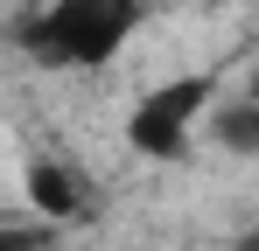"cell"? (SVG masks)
<instances>
[{
	"mask_svg": "<svg viewBox=\"0 0 259 251\" xmlns=\"http://www.w3.org/2000/svg\"><path fill=\"white\" fill-rule=\"evenodd\" d=\"M140 14H147L140 0H49L42 21L21 28V42H28L35 56H49V63L98 70V63H112V56L133 42Z\"/></svg>",
	"mask_w": 259,
	"mask_h": 251,
	"instance_id": "1",
	"label": "cell"
},
{
	"mask_svg": "<svg viewBox=\"0 0 259 251\" xmlns=\"http://www.w3.org/2000/svg\"><path fill=\"white\" fill-rule=\"evenodd\" d=\"M28 203L63 223V216L84 209V189H77V174H70L63 161H28Z\"/></svg>",
	"mask_w": 259,
	"mask_h": 251,
	"instance_id": "3",
	"label": "cell"
},
{
	"mask_svg": "<svg viewBox=\"0 0 259 251\" xmlns=\"http://www.w3.org/2000/svg\"><path fill=\"white\" fill-rule=\"evenodd\" d=\"M210 105H217V77L210 70H182V77L147 84L140 105L126 112V147L147 154V161H182Z\"/></svg>",
	"mask_w": 259,
	"mask_h": 251,
	"instance_id": "2",
	"label": "cell"
},
{
	"mask_svg": "<svg viewBox=\"0 0 259 251\" xmlns=\"http://www.w3.org/2000/svg\"><path fill=\"white\" fill-rule=\"evenodd\" d=\"M0 251H56L49 223H0Z\"/></svg>",
	"mask_w": 259,
	"mask_h": 251,
	"instance_id": "5",
	"label": "cell"
},
{
	"mask_svg": "<svg viewBox=\"0 0 259 251\" xmlns=\"http://www.w3.org/2000/svg\"><path fill=\"white\" fill-rule=\"evenodd\" d=\"M210 119V133L231 147V154H259V105L252 98H231V105H210L203 112Z\"/></svg>",
	"mask_w": 259,
	"mask_h": 251,
	"instance_id": "4",
	"label": "cell"
}]
</instances>
